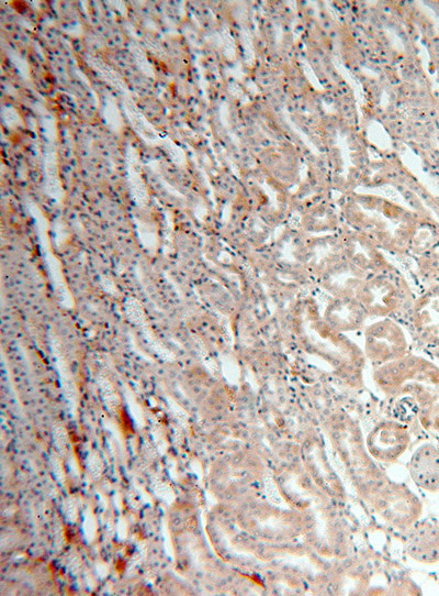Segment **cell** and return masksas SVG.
Listing matches in <instances>:
<instances>
[{
	"label": "cell",
	"mask_w": 439,
	"mask_h": 596,
	"mask_svg": "<svg viewBox=\"0 0 439 596\" xmlns=\"http://www.w3.org/2000/svg\"><path fill=\"white\" fill-rule=\"evenodd\" d=\"M417 482L425 488L436 490L439 487V451L432 445L424 446L414 464Z\"/></svg>",
	"instance_id": "obj_1"
},
{
	"label": "cell",
	"mask_w": 439,
	"mask_h": 596,
	"mask_svg": "<svg viewBox=\"0 0 439 596\" xmlns=\"http://www.w3.org/2000/svg\"><path fill=\"white\" fill-rule=\"evenodd\" d=\"M415 553L424 562L439 561V527H424L416 541Z\"/></svg>",
	"instance_id": "obj_2"
}]
</instances>
